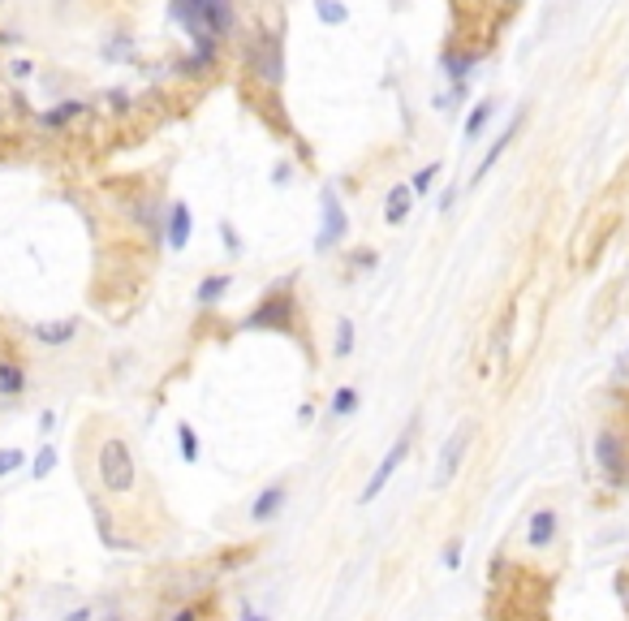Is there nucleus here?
<instances>
[{
	"label": "nucleus",
	"instance_id": "nucleus-1",
	"mask_svg": "<svg viewBox=\"0 0 629 621\" xmlns=\"http://www.w3.org/2000/svg\"><path fill=\"white\" fill-rule=\"evenodd\" d=\"M96 474H99V488L108 492L113 500H130L138 492V457L125 441L122 432H108L96 449Z\"/></svg>",
	"mask_w": 629,
	"mask_h": 621
},
{
	"label": "nucleus",
	"instance_id": "nucleus-2",
	"mask_svg": "<svg viewBox=\"0 0 629 621\" xmlns=\"http://www.w3.org/2000/svg\"><path fill=\"white\" fill-rule=\"evenodd\" d=\"M293 311H298V302H293V281L289 285H276L272 294H267L250 315H246L238 328L242 332H264V328H276V332H289L293 328Z\"/></svg>",
	"mask_w": 629,
	"mask_h": 621
},
{
	"label": "nucleus",
	"instance_id": "nucleus-3",
	"mask_svg": "<svg viewBox=\"0 0 629 621\" xmlns=\"http://www.w3.org/2000/svg\"><path fill=\"white\" fill-rule=\"evenodd\" d=\"M595 466L608 474L612 488H625L629 449H625V436H621L616 427H600V436H595Z\"/></svg>",
	"mask_w": 629,
	"mask_h": 621
},
{
	"label": "nucleus",
	"instance_id": "nucleus-4",
	"mask_svg": "<svg viewBox=\"0 0 629 621\" xmlns=\"http://www.w3.org/2000/svg\"><path fill=\"white\" fill-rule=\"evenodd\" d=\"M522 540H526V552H548V548H557V540H560V509L557 505L531 509Z\"/></svg>",
	"mask_w": 629,
	"mask_h": 621
},
{
	"label": "nucleus",
	"instance_id": "nucleus-5",
	"mask_svg": "<svg viewBox=\"0 0 629 621\" xmlns=\"http://www.w3.org/2000/svg\"><path fill=\"white\" fill-rule=\"evenodd\" d=\"M246 61H250V70L264 78L267 87H281V70H285V61H281V39L276 35H255L250 39V52H246Z\"/></svg>",
	"mask_w": 629,
	"mask_h": 621
},
{
	"label": "nucleus",
	"instance_id": "nucleus-6",
	"mask_svg": "<svg viewBox=\"0 0 629 621\" xmlns=\"http://www.w3.org/2000/svg\"><path fill=\"white\" fill-rule=\"evenodd\" d=\"M470 441H474V423H461L457 432L444 441V449H440V466H436V488H449V483L457 479L461 462H465V453H470Z\"/></svg>",
	"mask_w": 629,
	"mask_h": 621
},
{
	"label": "nucleus",
	"instance_id": "nucleus-7",
	"mask_svg": "<svg viewBox=\"0 0 629 621\" xmlns=\"http://www.w3.org/2000/svg\"><path fill=\"white\" fill-rule=\"evenodd\" d=\"M406 457H410V432H401V441H397V445L388 449L384 457H380V466H375V471H371V479H366V488L363 492H358V505H371V500L380 497V492H384L388 488V479H392V474L401 471V462H406Z\"/></svg>",
	"mask_w": 629,
	"mask_h": 621
},
{
	"label": "nucleus",
	"instance_id": "nucleus-8",
	"mask_svg": "<svg viewBox=\"0 0 629 621\" xmlns=\"http://www.w3.org/2000/svg\"><path fill=\"white\" fill-rule=\"evenodd\" d=\"M285 505H289V479H276V483H267L255 492L250 500V522H276L285 514Z\"/></svg>",
	"mask_w": 629,
	"mask_h": 621
},
{
	"label": "nucleus",
	"instance_id": "nucleus-9",
	"mask_svg": "<svg viewBox=\"0 0 629 621\" xmlns=\"http://www.w3.org/2000/svg\"><path fill=\"white\" fill-rule=\"evenodd\" d=\"M345 229H349V221H345V207H340L337 190H323V224H319V242L314 247L332 250L345 238Z\"/></svg>",
	"mask_w": 629,
	"mask_h": 621
},
{
	"label": "nucleus",
	"instance_id": "nucleus-10",
	"mask_svg": "<svg viewBox=\"0 0 629 621\" xmlns=\"http://www.w3.org/2000/svg\"><path fill=\"white\" fill-rule=\"evenodd\" d=\"M73 337H78V320H44L30 328V341H39V346H48V349L70 346Z\"/></svg>",
	"mask_w": 629,
	"mask_h": 621
},
{
	"label": "nucleus",
	"instance_id": "nucleus-11",
	"mask_svg": "<svg viewBox=\"0 0 629 621\" xmlns=\"http://www.w3.org/2000/svg\"><path fill=\"white\" fill-rule=\"evenodd\" d=\"M190 229H194V216H190V207L177 199V203H169V247L172 250H186V242H190Z\"/></svg>",
	"mask_w": 629,
	"mask_h": 621
},
{
	"label": "nucleus",
	"instance_id": "nucleus-12",
	"mask_svg": "<svg viewBox=\"0 0 629 621\" xmlns=\"http://www.w3.org/2000/svg\"><path fill=\"white\" fill-rule=\"evenodd\" d=\"M82 113H87L82 100H61V104H52L48 113H39V125H44V130H65V125H73Z\"/></svg>",
	"mask_w": 629,
	"mask_h": 621
},
{
	"label": "nucleus",
	"instance_id": "nucleus-13",
	"mask_svg": "<svg viewBox=\"0 0 629 621\" xmlns=\"http://www.w3.org/2000/svg\"><path fill=\"white\" fill-rule=\"evenodd\" d=\"M229 290H233V276H229V273H212V276H203V281H198L194 302H198V306H216Z\"/></svg>",
	"mask_w": 629,
	"mask_h": 621
},
{
	"label": "nucleus",
	"instance_id": "nucleus-14",
	"mask_svg": "<svg viewBox=\"0 0 629 621\" xmlns=\"http://www.w3.org/2000/svg\"><path fill=\"white\" fill-rule=\"evenodd\" d=\"M26 393V367L18 358H0V398H18Z\"/></svg>",
	"mask_w": 629,
	"mask_h": 621
},
{
	"label": "nucleus",
	"instance_id": "nucleus-15",
	"mask_svg": "<svg viewBox=\"0 0 629 621\" xmlns=\"http://www.w3.org/2000/svg\"><path fill=\"white\" fill-rule=\"evenodd\" d=\"M410 203H414V190L410 186H392L384 199V221L388 224H401L406 216H410Z\"/></svg>",
	"mask_w": 629,
	"mask_h": 621
},
{
	"label": "nucleus",
	"instance_id": "nucleus-16",
	"mask_svg": "<svg viewBox=\"0 0 629 621\" xmlns=\"http://www.w3.org/2000/svg\"><path fill=\"white\" fill-rule=\"evenodd\" d=\"M517 130H522V117H513V122H508V130H505V134H500V138H496V147H491V151H487V155H483V164H479V173H474V181H483V177L491 173V169H496V160H500V155H505V151H508V143L517 138Z\"/></svg>",
	"mask_w": 629,
	"mask_h": 621
},
{
	"label": "nucleus",
	"instance_id": "nucleus-17",
	"mask_svg": "<svg viewBox=\"0 0 629 621\" xmlns=\"http://www.w3.org/2000/svg\"><path fill=\"white\" fill-rule=\"evenodd\" d=\"M358 389H354V384H340L337 393H332V406H328V415H337V419H349V415H354V410H358Z\"/></svg>",
	"mask_w": 629,
	"mask_h": 621
},
{
	"label": "nucleus",
	"instance_id": "nucleus-18",
	"mask_svg": "<svg viewBox=\"0 0 629 621\" xmlns=\"http://www.w3.org/2000/svg\"><path fill=\"white\" fill-rule=\"evenodd\" d=\"M491 113H496V100H479V104H474V113H470V122H465V143H474V138L483 134L487 122H491Z\"/></svg>",
	"mask_w": 629,
	"mask_h": 621
},
{
	"label": "nucleus",
	"instance_id": "nucleus-19",
	"mask_svg": "<svg viewBox=\"0 0 629 621\" xmlns=\"http://www.w3.org/2000/svg\"><path fill=\"white\" fill-rule=\"evenodd\" d=\"M479 65V52H461V56H444V70L453 82H465V74Z\"/></svg>",
	"mask_w": 629,
	"mask_h": 621
},
{
	"label": "nucleus",
	"instance_id": "nucleus-20",
	"mask_svg": "<svg viewBox=\"0 0 629 621\" xmlns=\"http://www.w3.org/2000/svg\"><path fill=\"white\" fill-rule=\"evenodd\" d=\"M314 13H319V22H328V26L349 22V9H345L340 0H314Z\"/></svg>",
	"mask_w": 629,
	"mask_h": 621
},
{
	"label": "nucleus",
	"instance_id": "nucleus-21",
	"mask_svg": "<svg viewBox=\"0 0 629 621\" xmlns=\"http://www.w3.org/2000/svg\"><path fill=\"white\" fill-rule=\"evenodd\" d=\"M332 354H337V358H349V354H354V320H349V315L337 320V346H332Z\"/></svg>",
	"mask_w": 629,
	"mask_h": 621
},
{
	"label": "nucleus",
	"instance_id": "nucleus-22",
	"mask_svg": "<svg viewBox=\"0 0 629 621\" xmlns=\"http://www.w3.org/2000/svg\"><path fill=\"white\" fill-rule=\"evenodd\" d=\"M177 445H181L186 462H198V432H194L190 423H177Z\"/></svg>",
	"mask_w": 629,
	"mask_h": 621
},
{
	"label": "nucleus",
	"instance_id": "nucleus-23",
	"mask_svg": "<svg viewBox=\"0 0 629 621\" xmlns=\"http://www.w3.org/2000/svg\"><path fill=\"white\" fill-rule=\"evenodd\" d=\"M52 471H56V449L44 445L35 453V462H30V479H48Z\"/></svg>",
	"mask_w": 629,
	"mask_h": 621
},
{
	"label": "nucleus",
	"instance_id": "nucleus-24",
	"mask_svg": "<svg viewBox=\"0 0 629 621\" xmlns=\"http://www.w3.org/2000/svg\"><path fill=\"white\" fill-rule=\"evenodd\" d=\"M436 177H440V164H427V169H418V173L410 177V190H414V195H427V190L436 186Z\"/></svg>",
	"mask_w": 629,
	"mask_h": 621
},
{
	"label": "nucleus",
	"instance_id": "nucleus-25",
	"mask_svg": "<svg viewBox=\"0 0 629 621\" xmlns=\"http://www.w3.org/2000/svg\"><path fill=\"white\" fill-rule=\"evenodd\" d=\"M461 552H465V544H461V535H453V540L444 544V557H440V566H444V570H461Z\"/></svg>",
	"mask_w": 629,
	"mask_h": 621
},
{
	"label": "nucleus",
	"instance_id": "nucleus-26",
	"mask_svg": "<svg viewBox=\"0 0 629 621\" xmlns=\"http://www.w3.org/2000/svg\"><path fill=\"white\" fill-rule=\"evenodd\" d=\"M22 462H26L22 449H0V479L13 474V471H22Z\"/></svg>",
	"mask_w": 629,
	"mask_h": 621
},
{
	"label": "nucleus",
	"instance_id": "nucleus-27",
	"mask_svg": "<svg viewBox=\"0 0 629 621\" xmlns=\"http://www.w3.org/2000/svg\"><path fill=\"white\" fill-rule=\"evenodd\" d=\"M9 74H13V78H30V74H35V65H30V61H13V65H9Z\"/></svg>",
	"mask_w": 629,
	"mask_h": 621
},
{
	"label": "nucleus",
	"instance_id": "nucleus-28",
	"mask_svg": "<svg viewBox=\"0 0 629 621\" xmlns=\"http://www.w3.org/2000/svg\"><path fill=\"white\" fill-rule=\"evenodd\" d=\"M224 247L233 250V255L242 250V242H238V229H233V224H224Z\"/></svg>",
	"mask_w": 629,
	"mask_h": 621
},
{
	"label": "nucleus",
	"instance_id": "nucleus-29",
	"mask_svg": "<svg viewBox=\"0 0 629 621\" xmlns=\"http://www.w3.org/2000/svg\"><path fill=\"white\" fill-rule=\"evenodd\" d=\"M169 621H198V608H194V604H186V608H177Z\"/></svg>",
	"mask_w": 629,
	"mask_h": 621
},
{
	"label": "nucleus",
	"instance_id": "nucleus-30",
	"mask_svg": "<svg viewBox=\"0 0 629 621\" xmlns=\"http://www.w3.org/2000/svg\"><path fill=\"white\" fill-rule=\"evenodd\" d=\"M65 621H91V608H73Z\"/></svg>",
	"mask_w": 629,
	"mask_h": 621
},
{
	"label": "nucleus",
	"instance_id": "nucleus-31",
	"mask_svg": "<svg viewBox=\"0 0 629 621\" xmlns=\"http://www.w3.org/2000/svg\"><path fill=\"white\" fill-rule=\"evenodd\" d=\"M39 427H44V432H52V427H56V415H52V410H44V419H39Z\"/></svg>",
	"mask_w": 629,
	"mask_h": 621
},
{
	"label": "nucleus",
	"instance_id": "nucleus-32",
	"mask_svg": "<svg viewBox=\"0 0 629 621\" xmlns=\"http://www.w3.org/2000/svg\"><path fill=\"white\" fill-rule=\"evenodd\" d=\"M242 621H267V617H264V613H250V608H246V613H242Z\"/></svg>",
	"mask_w": 629,
	"mask_h": 621
},
{
	"label": "nucleus",
	"instance_id": "nucleus-33",
	"mask_svg": "<svg viewBox=\"0 0 629 621\" xmlns=\"http://www.w3.org/2000/svg\"><path fill=\"white\" fill-rule=\"evenodd\" d=\"M104 621H125V617H122V613H113V617H104Z\"/></svg>",
	"mask_w": 629,
	"mask_h": 621
},
{
	"label": "nucleus",
	"instance_id": "nucleus-34",
	"mask_svg": "<svg viewBox=\"0 0 629 621\" xmlns=\"http://www.w3.org/2000/svg\"><path fill=\"white\" fill-rule=\"evenodd\" d=\"M508 4H517V0H508Z\"/></svg>",
	"mask_w": 629,
	"mask_h": 621
},
{
	"label": "nucleus",
	"instance_id": "nucleus-35",
	"mask_svg": "<svg viewBox=\"0 0 629 621\" xmlns=\"http://www.w3.org/2000/svg\"><path fill=\"white\" fill-rule=\"evenodd\" d=\"M0 4H4V0H0Z\"/></svg>",
	"mask_w": 629,
	"mask_h": 621
},
{
	"label": "nucleus",
	"instance_id": "nucleus-36",
	"mask_svg": "<svg viewBox=\"0 0 629 621\" xmlns=\"http://www.w3.org/2000/svg\"><path fill=\"white\" fill-rule=\"evenodd\" d=\"M0 113H4V108H0Z\"/></svg>",
	"mask_w": 629,
	"mask_h": 621
}]
</instances>
